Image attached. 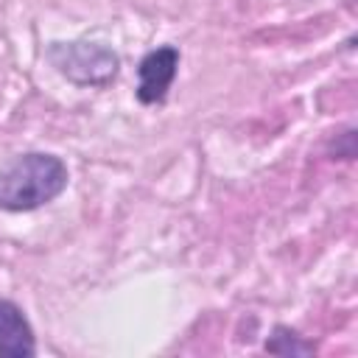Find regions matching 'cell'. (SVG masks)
<instances>
[{
    "label": "cell",
    "mask_w": 358,
    "mask_h": 358,
    "mask_svg": "<svg viewBox=\"0 0 358 358\" xmlns=\"http://www.w3.org/2000/svg\"><path fill=\"white\" fill-rule=\"evenodd\" d=\"M36 338L22 308L11 299H0V358H31Z\"/></svg>",
    "instance_id": "cell-4"
},
{
    "label": "cell",
    "mask_w": 358,
    "mask_h": 358,
    "mask_svg": "<svg viewBox=\"0 0 358 358\" xmlns=\"http://www.w3.org/2000/svg\"><path fill=\"white\" fill-rule=\"evenodd\" d=\"M67 165L62 157L48 151H25L0 165V210L6 213H31L67 187Z\"/></svg>",
    "instance_id": "cell-1"
},
{
    "label": "cell",
    "mask_w": 358,
    "mask_h": 358,
    "mask_svg": "<svg viewBox=\"0 0 358 358\" xmlns=\"http://www.w3.org/2000/svg\"><path fill=\"white\" fill-rule=\"evenodd\" d=\"M48 62L78 87H106L109 81H115L120 67V59L112 48L87 39L50 42Z\"/></svg>",
    "instance_id": "cell-2"
},
{
    "label": "cell",
    "mask_w": 358,
    "mask_h": 358,
    "mask_svg": "<svg viewBox=\"0 0 358 358\" xmlns=\"http://www.w3.org/2000/svg\"><path fill=\"white\" fill-rule=\"evenodd\" d=\"M266 352H271V355H310L313 344L305 341L296 330H291L285 324H277L271 330V336L266 338Z\"/></svg>",
    "instance_id": "cell-5"
},
{
    "label": "cell",
    "mask_w": 358,
    "mask_h": 358,
    "mask_svg": "<svg viewBox=\"0 0 358 358\" xmlns=\"http://www.w3.org/2000/svg\"><path fill=\"white\" fill-rule=\"evenodd\" d=\"M179 70V50L173 45H162L148 50L137 64V101L140 103H162Z\"/></svg>",
    "instance_id": "cell-3"
}]
</instances>
